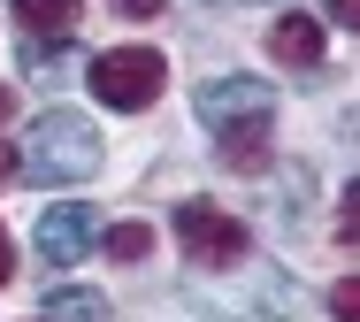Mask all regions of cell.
Instances as JSON below:
<instances>
[{"label": "cell", "instance_id": "cell-4", "mask_svg": "<svg viewBox=\"0 0 360 322\" xmlns=\"http://www.w3.org/2000/svg\"><path fill=\"white\" fill-rule=\"evenodd\" d=\"M169 223H176V245H184L200 269H238V261L253 253V231H245L238 215H222L215 200H184Z\"/></svg>", "mask_w": 360, "mask_h": 322}, {"label": "cell", "instance_id": "cell-14", "mask_svg": "<svg viewBox=\"0 0 360 322\" xmlns=\"http://www.w3.org/2000/svg\"><path fill=\"white\" fill-rule=\"evenodd\" d=\"M207 8H245V0H207Z\"/></svg>", "mask_w": 360, "mask_h": 322}, {"label": "cell", "instance_id": "cell-15", "mask_svg": "<svg viewBox=\"0 0 360 322\" xmlns=\"http://www.w3.org/2000/svg\"><path fill=\"white\" fill-rule=\"evenodd\" d=\"M0 115H8V92H0Z\"/></svg>", "mask_w": 360, "mask_h": 322}, {"label": "cell", "instance_id": "cell-10", "mask_svg": "<svg viewBox=\"0 0 360 322\" xmlns=\"http://www.w3.org/2000/svg\"><path fill=\"white\" fill-rule=\"evenodd\" d=\"M330 315H338V322H353V315H360V292H353V276H345V284H330Z\"/></svg>", "mask_w": 360, "mask_h": 322}, {"label": "cell", "instance_id": "cell-12", "mask_svg": "<svg viewBox=\"0 0 360 322\" xmlns=\"http://www.w3.org/2000/svg\"><path fill=\"white\" fill-rule=\"evenodd\" d=\"M8 269H15V245H8V231H0V284H8Z\"/></svg>", "mask_w": 360, "mask_h": 322}, {"label": "cell", "instance_id": "cell-13", "mask_svg": "<svg viewBox=\"0 0 360 322\" xmlns=\"http://www.w3.org/2000/svg\"><path fill=\"white\" fill-rule=\"evenodd\" d=\"M0 176H15V154H8V146H0Z\"/></svg>", "mask_w": 360, "mask_h": 322}, {"label": "cell", "instance_id": "cell-8", "mask_svg": "<svg viewBox=\"0 0 360 322\" xmlns=\"http://www.w3.org/2000/svg\"><path fill=\"white\" fill-rule=\"evenodd\" d=\"M8 8H15L39 39H62V31L77 23V0H8Z\"/></svg>", "mask_w": 360, "mask_h": 322}, {"label": "cell", "instance_id": "cell-1", "mask_svg": "<svg viewBox=\"0 0 360 322\" xmlns=\"http://www.w3.org/2000/svg\"><path fill=\"white\" fill-rule=\"evenodd\" d=\"M200 123L215 131L222 146V169H261L269 161V115H276V92L261 77H215L200 84Z\"/></svg>", "mask_w": 360, "mask_h": 322}, {"label": "cell", "instance_id": "cell-7", "mask_svg": "<svg viewBox=\"0 0 360 322\" xmlns=\"http://www.w3.org/2000/svg\"><path fill=\"white\" fill-rule=\"evenodd\" d=\"M46 322H108V300L92 284H54L46 292Z\"/></svg>", "mask_w": 360, "mask_h": 322}, {"label": "cell", "instance_id": "cell-9", "mask_svg": "<svg viewBox=\"0 0 360 322\" xmlns=\"http://www.w3.org/2000/svg\"><path fill=\"white\" fill-rule=\"evenodd\" d=\"M100 245H108L115 261H146V253H153V231H146V223H108Z\"/></svg>", "mask_w": 360, "mask_h": 322}, {"label": "cell", "instance_id": "cell-11", "mask_svg": "<svg viewBox=\"0 0 360 322\" xmlns=\"http://www.w3.org/2000/svg\"><path fill=\"white\" fill-rule=\"evenodd\" d=\"M161 0H115V15H153Z\"/></svg>", "mask_w": 360, "mask_h": 322}, {"label": "cell", "instance_id": "cell-3", "mask_svg": "<svg viewBox=\"0 0 360 322\" xmlns=\"http://www.w3.org/2000/svg\"><path fill=\"white\" fill-rule=\"evenodd\" d=\"M84 84H92V100H100V108H115V115H139V108H153V100H161V84H169V62H161L153 46H108V54H92Z\"/></svg>", "mask_w": 360, "mask_h": 322}, {"label": "cell", "instance_id": "cell-6", "mask_svg": "<svg viewBox=\"0 0 360 322\" xmlns=\"http://www.w3.org/2000/svg\"><path fill=\"white\" fill-rule=\"evenodd\" d=\"M322 46H330V39H322V23H314V15H276V31H269V54L291 62V70H314V62H322Z\"/></svg>", "mask_w": 360, "mask_h": 322}, {"label": "cell", "instance_id": "cell-2", "mask_svg": "<svg viewBox=\"0 0 360 322\" xmlns=\"http://www.w3.org/2000/svg\"><path fill=\"white\" fill-rule=\"evenodd\" d=\"M100 161H108L100 131L77 108H46L23 139V184H84V176H100Z\"/></svg>", "mask_w": 360, "mask_h": 322}, {"label": "cell", "instance_id": "cell-5", "mask_svg": "<svg viewBox=\"0 0 360 322\" xmlns=\"http://www.w3.org/2000/svg\"><path fill=\"white\" fill-rule=\"evenodd\" d=\"M31 245H39V261H46V269H77V261L100 245V215H92L84 200H62V207H46V215H39Z\"/></svg>", "mask_w": 360, "mask_h": 322}]
</instances>
